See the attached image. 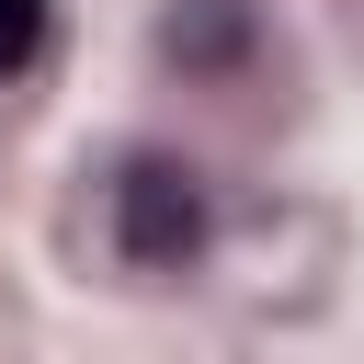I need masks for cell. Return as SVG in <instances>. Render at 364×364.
<instances>
[{
    "mask_svg": "<svg viewBox=\"0 0 364 364\" xmlns=\"http://www.w3.org/2000/svg\"><path fill=\"white\" fill-rule=\"evenodd\" d=\"M114 250L136 273H182L205 250V182L182 159H125V182H114Z\"/></svg>",
    "mask_w": 364,
    "mask_h": 364,
    "instance_id": "6da1fadb",
    "label": "cell"
},
{
    "mask_svg": "<svg viewBox=\"0 0 364 364\" xmlns=\"http://www.w3.org/2000/svg\"><path fill=\"white\" fill-rule=\"evenodd\" d=\"M159 46H171V57H193V68H205V57H239V0H193V11H171V23H159Z\"/></svg>",
    "mask_w": 364,
    "mask_h": 364,
    "instance_id": "7a4b0ae2",
    "label": "cell"
},
{
    "mask_svg": "<svg viewBox=\"0 0 364 364\" xmlns=\"http://www.w3.org/2000/svg\"><path fill=\"white\" fill-rule=\"evenodd\" d=\"M34 46H46V0H0V80H11Z\"/></svg>",
    "mask_w": 364,
    "mask_h": 364,
    "instance_id": "3957f363",
    "label": "cell"
}]
</instances>
